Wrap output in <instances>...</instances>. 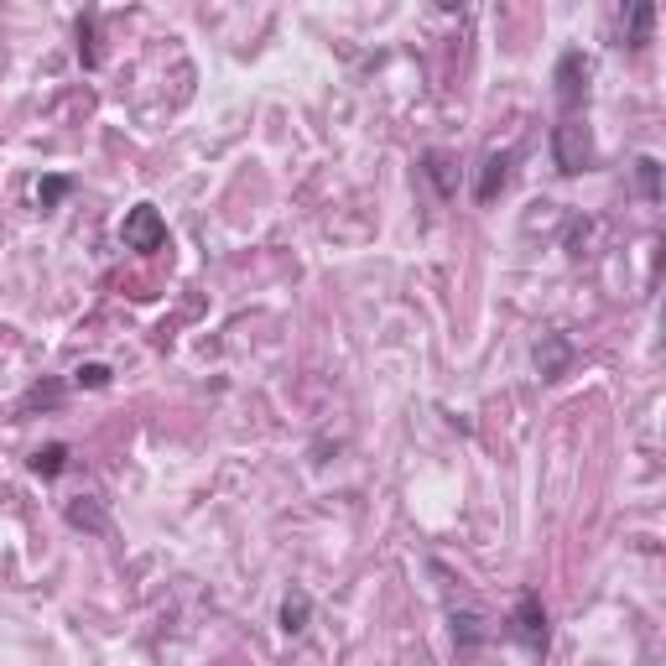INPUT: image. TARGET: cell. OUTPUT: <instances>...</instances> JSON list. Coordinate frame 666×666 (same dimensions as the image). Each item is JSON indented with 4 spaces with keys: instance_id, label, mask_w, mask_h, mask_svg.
Wrapping results in <instances>:
<instances>
[{
    "instance_id": "1",
    "label": "cell",
    "mask_w": 666,
    "mask_h": 666,
    "mask_svg": "<svg viewBox=\"0 0 666 666\" xmlns=\"http://www.w3.org/2000/svg\"><path fill=\"white\" fill-rule=\"evenodd\" d=\"M120 235H126L130 250H167V224H162V214L151 209V203H136L126 214V224H120Z\"/></svg>"
},
{
    "instance_id": "2",
    "label": "cell",
    "mask_w": 666,
    "mask_h": 666,
    "mask_svg": "<svg viewBox=\"0 0 666 666\" xmlns=\"http://www.w3.org/2000/svg\"><path fill=\"white\" fill-rule=\"evenodd\" d=\"M552 151H558V167L562 173H583L594 162V147H588V130L579 120H562L558 136H552Z\"/></svg>"
},
{
    "instance_id": "3",
    "label": "cell",
    "mask_w": 666,
    "mask_h": 666,
    "mask_svg": "<svg viewBox=\"0 0 666 666\" xmlns=\"http://www.w3.org/2000/svg\"><path fill=\"white\" fill-rule=\"evenodd\" d=\"M511 624H516V635L526 641V651H547V609H541L537 594H521Z\"/></svg>"
},
{
    "instance_id": "4",
    "label": "cell",
    "mask_w": 666,
    "mask_h": 666,
    "mask_svg": "<svg viewBox=\"0 0 666 666\" xmlns=\"http://www.w3.org/2000/svg\"><path fill=\"white\" fill-rule=\"evenodd\" d=\"M583 89H588V63H583V52H568L558 63V100L573 109L583 100Z\"/></svg>"
},
{
    "instance_id": "5",
    "label": "cell",
    "mask_w": 666,
    "mask_h": 666,
    "mask_svg": "<svg viewBox=\"0 0 666 666\" xmlns=\"http://www.w3.org/2000/svg\"><path fill=\"white\" fill-rule=\"evenodd\" d=\"M505 177H511V151H494V156H484V173H479V188H474V198H479V203H490V198L505 188Z\"/></svg>"
},
{
    "instance_id": "6",
    "label": "cell",
    "mask_w": 666,
    "mask_h": 666,
    "mask_svg": "<svg viewBox=\"0 0 666 666\" xmlns=\"http://www.w3.org/2000/svg\"><path fill=\"white\" fill-rule=\"evenodd\" d=\"M307 615H313V599H307V594H287V599H281V630H287V635H297V630H307Z\"/></svg>"
},
{
    "instance_id": "7",
    "label": "cell",
    "mask_w": 666,
    "mask_h": 666,
    "mask_svg": "<svg viewBox=\"0 0 666 666\" xmlns=\"http://www.w3.org/2000/svg\"><path fill=\"white\" fill-rule=\"evenodd\" d=\"M63 464H68L63 443H47V448L32 453V474H43V479H58V474H63Z\"/></svg>"
},
{
    "instance_id": "8",
    "label": "cell",
    "mask_w": 666,
    "mask_h": 666,
    "mask_svg": "<svg viewBox=\"0 0 666 666\" xmlns=\"http://www.w3.org/2000/svg\"><path fill=\"white\" fill-rule=\"evenodd\" d=\"M68 521H73V526H89V531H105L100 500H73V505H68Z\"/></svg>"
},
{
    "instance_id": "9",
    "label": "cell",
    "mask_w": 666,
    "mask_h": 666,
    "mask_svg": "<svg viewBox=\"0 0 666 666\" xmlns=\"http://www.w3.org/2000/svg\"><path fill=\"white\" fill-rule=\"evenodd\" d=\"M73 386L105 390V386H109V370H105V365H79V370H73Z\"/></svg>"
},
{
    "instance_id": "10",
    "label": "cell",
    "mask_w": 666,
    "mask_h": 666,
    "mask_svg": "<svg viewBox=\"0 0 666 666\" xmlns=\"http://www.w3.org/2000/svg\"><path fill=\"white\" fill-rule=\"evenodd\" d=\"M641 188H645V198L662 194V162L656 156H641Z\"/></svg>"
},
{
    "instance_id": "11",
    "label": "cell",
    "mask_w": 666,
    "mask_h": 666,
    "mask_svg": "<svg viewBox=\"0 0 666 666\" xmlns=\"http://www.w3.org/2000/svg\"><path fill=\"white\" fill-rule=\"evenodd\" d=\"M562 360H568V344H562V339H552V344H547V354H537L541 375H558V370H562Z\"/></svg>"
},
{
    "instance_id": "12",
    "label": "cell",
    "mask_w": 666,
    "mask_h": 666,
    "mask_svg": "<svg viewBox=\"0 0 666 666\" xmlns=\"http://www.w3.org/2000/svg\"><path fill=\"white\" fill-rule=\"evenodd\" d=\"M651 22H656V11H651V5H635V11H630V43H645Z\"/></svg>"
},
{
    "instance_id": "13",
    "label": "cell",
    "mask_w": 666,
    "mask_h": 666,
    "mask_svg": "<svg viewBox=\"0 0 666 666\" xmlns=\"http://www.w3.org/2000/svg\"><path fill=\"white\" fill-rule=\"evenodd\" d=\"M63 194H68V183H63V177H47L43 188H37V198H43V209H52V203H58Z\"/></svg>"
},
{
    "instance_id": "14",
    "label": "cell",
    "mask_w": 666,
    "mask_h": 666,
    "mask_svg": "<svg viewBox=\"0 0 666 666\" xmlns=\"http://www.w3.org/2000/svg\"><path fill=\"white\" fill-rule=\"evenodd\" d=\"M453 635H458L464 645H474V641H479V615H464V620H453Z\"/></svg>"
}]
</instances>
